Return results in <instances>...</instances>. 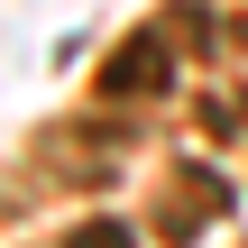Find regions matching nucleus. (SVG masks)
<instances>
[{"instance_id": "f257e3e1", "label": "nucleus", "mask_w": 248, "mask_h": 248, "mask_svg": "<svg viewBox=\"0 0 248 248\" xmlns=\"http://www.w3.org/2000/svg\"><path fill=\"white\" fill-rule=\"evenodd\" d=\"M166 74H175L166 37H129V46L101 64V101H147V92H166Z\"/></svg>"}, {"instance_id": "f03ea898", "label": "nucleus", "mask_w": 248, "mask_h": 248, "mask_svg": "<svg viewBox=\"0 0 248 248\" xmlns=\"http://www.w3.org/2000/svg\"><path fill=\"white\" fill-rule=\"evenodd\" d=\"M212 212H221V184L212 175H184V193H166V239H193Z\"/></svg>"}, {"instance_id": "7ed1b4c3", "label": "nucleus", "mask_w": 248, "mask_h": 248, "mask_svg": "<svg viewBox=\"0 0 248 248\" xmlns=\"http://www.w3.org/2000/svg\"><path fill=\"white\" fill-rule=\"evenodd\" d=\"M64 248H129V230H120V221H83Z\"/></svg>"}]
</instances>
